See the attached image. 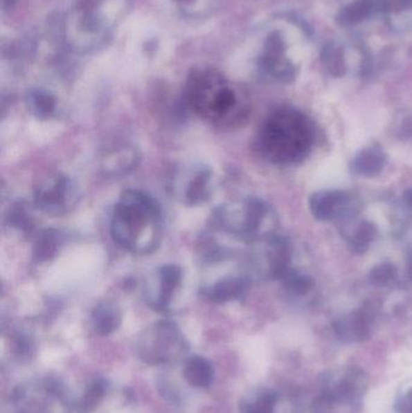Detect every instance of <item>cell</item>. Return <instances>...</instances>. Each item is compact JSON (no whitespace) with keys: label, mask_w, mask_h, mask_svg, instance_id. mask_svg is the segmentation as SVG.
Masks as SVG:
<instances>
[{"label":"cell","mask_w":412,"mask_h":413,"mask_svg":"<svg viewBox=\"0 0 412 413\" xmlns=\"http://www.w3.org/2000/svg\"><path fill=\"white\" fill-rule=\"evenodd\" d=\"M408 273L412 279V252H410L408 257Z\"/></svg>","instance_id":"cell-27"},{"label":"cell","mask_w":412,"mask_h":413,"mask_svg":"<svg viewBox=\"0 0 412 413\" xmlns=\"http://www.w3.org/2000/svg\"><path fill=\"white\" fill-rule=\"evenodd\" d=\"M377 230L373 223H363L355 232L352 239V247L355 253H364L369 248L370 243L374 241Z\"/></svg>","instance_id":"cell-19"},{"label":"cell","mask_w":412,"mask_h":413,"mask_svg":"<svg viewBox=\"0 0 412 413\" xmlns=\"http://www.w3.org/2000/svg\"><path fill=\"white\" fill-rule=\"evenodd\" d=\"M276 400L277 398L275 394H272L270 392L264 393L256 399L254 404L247 406L244 413H274Z\"/></svg>","instance_id":"cell-24"},{"label":"cell","mask_w":412,"mask_h":413,"mask_svg":"<svg viewBox=\"0 0 412 413\" xmlns=\"http://www.w3.org/2000/svg\"><path fill=\"white\" fill-rule=\"evenodd\" d=\"M397 268L392 264H379L370 272V282L375 285H384L393 279Z\"/></svg>","instance_id":"cell-22"},{"label":"cell","mask_w":412,"mask_h":413,"mask_svg":"<svg viewBox=\"0 0 412 413\" xmlns=\"http://www.w3.org/2000/svg\"><path fill=\"white\" fill-rule=\"evenodd\" d=\"M43 237L40 238L38 244H37V252L35 255L39 259H48L51 257L56 252L57 249V233H53L51 231H46V232L42 235Z\"/></svg>","instance_id":"cell-23"},{"label":"cell","mask_w":412,"mask_h":413,"mask_svg":"<svg viewBox=\"0 0 412 413\" xmlns=\"http://www.w3.org/2000/svg\"><path fill=\"white\" fill-rule=\"evenodd\" d=\"M188 351L184 335L171 320H160L147 327L138 340V354L147 364H165Z\"/></svg>","instance_id":"cell-6"},{"label":"cell","mask_w":412,"mask_h":413,"mask_svg":"<svg viewBox=\"0 0 412 413\" xmlns=\"http://www.w3.org/2000/svg\"><path fill=\"white\" fill-rule=\"evenodd\" d=\"M397 407L400 413H412V389L402 398L400 403L397 405Z\"/></svg>","instance_id":"cell-25"},{"label":"cell","mask_w":412,"mask_h":413,"mask_svg":"<svg viewBox=\"0 0 412 413\" xmlns=\"http://www.w3.org/2000/svg\"><path fill=\"white\" fill-rule=\"evenodd\" d=\"M123 322V312L118 304L105 301L97 304L91 313V324L95 333L108 336L116 331Z\"/></svg>","instance_id":"cell-12"},{"label":"cell","mask_w":412,"mask_h":413,"mask_svg":"<svg viewBox=\"0 0 412 413\" xmlns=\"http://www.w3.org/2000/svg\"><path fill=\"white\" fill-rule=\"evenodd\" d=\"M183 282V271L177 265H162L147 277L144 285V297L155 311L165 312Z\"/></svg>","instance_id":"cell-9"},{"label":"cell","mask_w":412,"mask_h":413,"mask_svg":"<svg viewBox=\"0 0 412 413\" xmlns=\"http://www.w3.org/2000/svg\"><path fill=\"white\" fill-rule=\"evenodd\" d=\"M405 201H406V203H408L409 205H412V189L406 191V194H405Z\"/></svg>","instance_id":"cell-28"},{"label":"cell","mask_w":412,"mask_h":413,"mask_svg":"<svg viewBox=\"0 0 412 413\" xmlns=\"http://www.w3.org/2000/svg\"><path fill=\"white\" fill-rule=\"evenodd\" d=\"M213 172L204 165H184L177 168L170 178L172 195L181 203L197 205L211 199L213 192Z\"/></svg>","instance_id":"cell-8"},{"label":"cell","mask_w":412,"mask_h":413,"mask_svg":"<svg viewBox=\"0 0 412 413\" xmlns=\"http://www.w3.org/2000/svg\"><path fill=\"white\" fill-rule=\"evenodd\" d=\"M26 105L29 113L39 120L53 118L57 109L56 97L45 89H30L26 95Z\"/></svg>","instance_id":"cell-16"},{"label":"cell","mask_w":412,"mask_h":413,"mask_svg":"<svg viewBox=\"0 0 412 413\" xmlns=\"http://www.w3.org/2000/svg\"><path fill=\"white\" fill-rule=\"evenodd\" d=\"M183 376L191 387L209 388L214 378L213 366L204 356H191L185 359Z\"/></svg>","instance_id":"cell-14"},{"label":"cell","mask_w":412,"mask_h":413,"mask_svg":"<svg viewBox=\"0 0 412 413\" xmlns=\"http://www.w3.org/2000/svg\"><path fill=\"white\" fill-rule=\"evenodd\" d=\"M107 390V385L103 380H96L89 385V388L86 389L85 396L82 400V409L90 412L92 410H95L100 400L103 399Z\"/></svg>","instance_id":"cell-20"},{"label":"cell","mask_w":412,"mask_h":413,"mask_svg":"<svg viewBox=\"0 0 412 413\" xmlns=\"http://www.w3.org/2000/svg\"><path fill=\"white\" fill-rule=\"evenodd\" d=\"M269 208L260 200L247 199L215 209L213 225L215 230L241 241H254L265 231Z\"/></svg>","instance_id":"cell-5"},{"label":"cell","mask_w":412,"mask_h":413,"mask_svg":"<svg viewBox=\"0 0 412 413\" xmlns=\"http://www.w3.org/2000/svg\"><path fill=\"white\" fill-rule=\"evenodd\" d=\"M131 0H74L58 22L60 43L73 53H96L109 44Z\"/></svg>","instance_id":"cell-1"},{"label":"cell","mask_w":412,"mask_h":413,"mask_svg":"<svg viewBox=\"0 0 412 413\" xmlns=\"http://www.w3.org/2000/svg\"><path fill=\"white\" fill-rule=\"evenodd\" d=\"M337 331L342 338L360 341L368 333V329L360 315H352L337 324Z\"/></svg>","instance_id":"cell-18"},{"label":"cell","mask_w":412,"mask_h":413,"mask_svg":"<svg viewBox=\"0 0 412 413\" xmlns=\"http://www.w3.org/2000/svg\"><path fill=\"white\" fill-rule=\"evenodd\" d=\"M311 144V129L300 115L277 111L266 120L258 136L261 154L271 162L287 163L303 156Z\"/></svg>","instance_id":"cell-4"},{"label":"cell","mask_w":412,"mask_h":413,"mask_svg":"<svg viewBox=\"0 0 412 413\" xmlns=\"http://www.w3.org/2000/svg\"><path fill=\"white\" fill-rule=\"evenodd\" d=\"M141 162V155L133 147H121L113 149L102 160L100 168L108 176H123L137 168Z\"/></svg>","instance_id":"cell-11"},{"label":"cell","mask_w":412,"mask_h":413,"mask_svg":"<svg viewBox=\"0 0 412 413\" xmlns=\"http://www.w3.org/2000/svg\"><path fill=\"white\" fill-rule=\"evenodd\" d=\"M16 1H17V0H1V8H3V11L11 9V8L16 4Z\"/></svg>","instance_id":"cell-26"},{"label":"cell","mask_w":412,"mask_h":413,"mask_svg":"<svg viewBox=\"0 0 412 413\" xmlns=\"http://www.w3.org/2000/svg\"><path fill=\"white\" fill-rule=\"evenodd\" d=\"M184 100L195 114L218 129H236L247 118V107L238 90L223 73L212 68L190 73Z\"/></svg>","instance_id":"cell-3"},{"label":"cell","mask_w":412,"mask_h":413,"mask_svg":"<svg viewBox=\"0 0 412 413\" xmlns=\"http://www.w3.org/2000/svg\"><path fill=\"white\" fill-rule=\"evenodd\" d=\"M110 233L118 247L132 254L147 255L156 252L163 236L161 207L144 191H125L113 209Z\"/></svg>","instance_id":"cell-2"},{"label":"cell","mask_w":412,"mask_h":413,"mask_svg":"<svg viewBox=\"0 0 412 413\" xmlns=\"http://www.w3.org/2000/svg\"><path fill=\"white\" fill-rule=\"evenodd\" d=\"M283 279H285V288L293 294H306L312 288V280L306 275L288 272V275H285Z\"/></svg>","instance_id":"cell-21"},{"label":"cell","mask_w":412,"mask_h":413,"mask_svg":"<svg viewBox=\"0 0 412 413\" xmlns=\"http://www.w3.org/2000/svg\"><path fill=\"white\" fill-rule=\"evenodd\" d=\"M347 197L341 191H321L311 197L310 207L314 218L330 220L346 203Z\"/></svg>","instance_id":"cell-13"},{"label":"cell","mask_w":412,"mask_h":413,"mask_svg":"<svg viewBox=\"0 0 412 413\" xmlns=\"http://www.w3.org/2000/svg\"><path fill=\"white\" fill-rule=\"evenodd\" d=\"M190 19H204L213 14L219 0H171Z\"/></svg>","instance_id":"cell-17"},{"label":"cell","mask_w":412,"mask_h":413,"mask_svg":"<svg viewBox=\"0 0 412 413\" xmlns=\"http://www.w3.org/2000/svg\"><path fill=\"white\" fill-rule=\"evenodd\" d=\"M247 286L248 282L246 278L225 275L212 284L204 285L201 289V294L209 302L225 304L240 299L246 293Z\"/></svg>","instance_id":"cell-10"},{"label":"cell","mask_w":412,"mask_h":413,"mask_svg":"<svg viewBox=\"0 0 412 413\" xmlns=\"http://www.w3.org/2000/svg\"><path fill=\"white\" fill-rule=\"evenodd\" d=\"M79 191L74 181L62 173H51L42 178L34 187V205L43 213L61 217L74 208Z\"/></svg>","instance_id":"cell-7"},{"label":"cell","mask_w":412,"mask_h":413,"mask_svg":"<svg viewBox=\"0 0 412 413\" xmlns=\"http://www.w3.org/2000/svg\"><path fill=\"white\" fill-rule=\"evenodd\" d=\"M387 163V155L379 147H368L360 152L352 162V171L357 176H375Z\"/></svg>","instance_id":"cell-15"}]
</instances>
